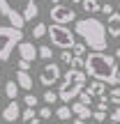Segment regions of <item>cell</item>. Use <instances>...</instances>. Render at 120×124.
<instances>
[{
	"instance_id": "6da1fadb",
	"label": "cell",
	"mask_w": 120,
	"mask_h": 124,
	"mask_svg": "<svg viewBox=\"0 0 120 124\" xmlns=\"http://www.w3.org/2000/svg\"><path fill=\"white\" fill-rule=\"evenodd\" d=\"M74 35L83 37V46L90 48L92 53H106L109 46V37H106V28L99 18H76L74 23Z\"/></svg>"
},
{
	"instance_id": "7a4b0ae2",
	"label": "cell",
	"mask_w": 120,
	"mask_h": 124,
	"mask_svg": "<svg viewBox=\"0 0 120 124\" xmlns=\"http://www.w3.org/2000/svg\"><path fill=\"white\" fill-rule=\"evenodd\" d=\"M0 14L9 21V25L23 32V25L39 16L37 0H0Z\"/></svg>"
},
{
	"instance_id": "3957f363",
	"label": "cell",
	"mask_w": 120,
	"mask_h": 124,
	"mask_svg": "<svg viewBox=\"0 0 120 124\" xmlns=\"http://www.w3.org/2000/svg\"><path fill=\"white\" fill-rule=\"evenodd\" d=\"M116 71H118V60L109 53H90L83 58V74L97 83L111 85V78Z\"/></svg>"
},
{
	"instance_id": "277c9868",
	"label": "cell",
	"mask_w": 120,
	"mask_h": 124,
	"mask_svg": "<svg viewBox=\"0 0 120 124\" xmlns=\"http://www.w3.org/2000/svg\"><path fill=\"white\" fill-rule=\"evenodd\" d=\"M60 80H62V83H60V90L55 94H58V101H62L67 106L69 101H74V99L83 92L85 83H88V76H85L81 69H67L65 74H62Z\"/></svg>"
},
{
	"instance_id": "5b68a950",
	"label": "cell",
	"mask_w": 120,
	"mask_h": 124,
	"mask_svg": "<svg viewBox=\"0 0 120 124\" xmlns=\"http://www.w3.org/2000/svg\"><path fill=\"white\" fill-rule=\"evenodd\" d=\"M23 41V32L12 25H0V62H7L12 58L14 48Z\"/></svg>"
},
{
	"instance_id": "8992f818",
	"label": "cell",
	"mask_w": 120,
	"mask_h": 124,
	"mask_svg": "<svg viewBox=\"0 0 120 124\" xmlns=\"http://www.w3.org/2000/svg\"><path fill=\"white\" fill-rule=\"evenodd\" d=\"M46 37L51 39V44L55 48H62V51H69L72 46L76 44V37L69 28H62V25H46Z\"/></svg>"
},
{
	"instance_id": "52a82bcc",
	"label": "cell",
	"mask_w": 120,
	"mask_h": 124,
	"mask_svg": "<svg viewBox=\"0 0 120 124\" xmlns=\"http://www.w3.org/2000/svg\"><path fill=\"white\" fill-rule=\"evenodd\" d=\"M49 16L53 18V25H62V28H67L69 23H76V18H79L76 12L72 7H67V5H53Z\"/></svg>"
},
{
	"instance_id": "ba28073f",
	"label": "cell",
	"mask_w": 120,
	"mask_h": 124,
	"mask_svg": "<svg viewBox=\"0 0 120 124\" xmlns=\"http://www.w3.org/2000/svg\"><path fill=\"white\" fill-rule=\"evenodd\" d=\"M60 78H62V71H60V67L55 64V62H49V64L42 69V74H39V83L44 85V87H51V85H55Z\"/></svg>"
},
{
	"instance_id": "9c48e42d",
	"label": "cell",
	"mask_w": 120,
	"mask_h": 124,
	"mask_svg": "<svg viewBox=\"0 0 120 124\" xmlns=\"http://www.w3.org/2000/svg\"><path fill=\"white\" fill-rule=\"evenodd\" d=\"M16 53H18V60H26V62H35L37 60V48L32 41H21L16 46Z\"/></svg>"
},
{
	"instance_id": "30bf717a",
	"label": "cell",
	"mask_w": 120,
	"mask_h": 124,
	"mask_svg": "<svg viewBox=\"0 0 120 124\" xmlns=\"http://www.w3.org/2000/svg\"><path fill=\"white\" fill-rule=\"evenodd\" d=\"M16 87L18 90H23V92H30L32 87H35V80H32V76H30V71H16Z\"/></svg>"
},
{
	"instance_id": "8fae6325",
	"label": "cell",
	"mask_w": 120,
	"mask_h": 124,
	"mask_svg": "<svg viewBox=\"0 0 120 124\" xmlns=\"http://www.w3.org/2000/svg\"><path fill=\"white\" fill-rule=\"evenodd\" d=\"M18 117H21V106H18V101H9L7 106H5V110H2V120L5 122H16Z\"/></svg>"
},
{
	"instance_id": "7c38bea8",
	"label": "cell",
	"mask_w": 120,
	"mask_h": 124,
	"mask_svg": "<svg viewBox=\"0 0 120 124\" xmlns=\"http://www.w3.org/2000/svg\"><path fill=\"white\" fill-rule=\"evenodd\" d=\"M104 28H106V37H120V14L113 12Z\"/></svg>"
},
{
	"instance_id": "4fadbf2b",
	"label": "cell",
	"mask_w": 120,
	"mask_h": 124,
	"mask_svg": "<svg viewBox=\"0 0 120 124\" xmlns=\"http://www.w3.org/2000/svg\"><path fill=\"white\" fill-rule=\"evenodd\" d=\"M72 115H76L79 117V120H83V122H88L90 117H92V110H90V108H85L83 103H79V101H72Z\"/></svg>"
},
{
	"instance_id": "5bb4252c",
	"label": "cell",
	"mask_w": 120,
	"mask_h": 124,
	"mask_svg": "<svg viewBox=\"0 0 120 124\" xmlns=\"http://www.w3.org/2000/svg\"><path fill=\"white\" fill-rule=\"evenodd\" d=\"M85 92H88L90 94V97H104V92H106V85H104V83H97V80H90V85H88V90H85Z\"/></svg>"
},
{
	"instance_id": "9a60e30c",
	"label": "cell",
	"mask_w": 120,
	"mask_h": 124,
	"mask_svg": "<svg viewBox=\"0 0 120 124\" xmlns=\"http://www.w3.org/2000/svg\"><path fill=\"white\" fill-rule=\"evenodd\" d=\"M53 113H55V117H58V120H62V122L72 120V110H69V106H65V103H62V106H58Z\"/></svg>"
},
{
	"instance_id": "2e32d148",
	"label": "cell",
	"mask_w": 120,
	"mask_h": 124,
	"mask_svg": "<svg viewBox=\"0 0 120 124\" xmlns=\"http://www.w3.org/2000/svg\"><path fill=\"white\" fill-rule=\"evenodd\" d=\"M5 94H7L12 101H16V94H18V87H16V83L14 80H7L5 83Z\"/></svg>"
},
{
	"instance_id": "e0dca14e",
	"label": "cell",
	"mask_w": 120,
	"mask_h": 124,
	"mask_svg": "<svg viewBox=\"0 0 120 124\" xmlns=\"http://www.w3.org/2000/svg\"><path fill=\"white\" fill-rule=\"evenodd\" d=\"M81 5H83V9H85V14H88V16L99 12V2H97V0H83Z\"/></svg>"
},
{
	"instance_id": "ac0fdd59",
	"label": "cell",
	"mask_w": 120,
	"mask_h": 124,
	"mask_svg": "<svg viewBox=\"0 0 120 124\" xmlns=\"http://www.w3.org/2000/svg\"><path fill=\"white\" fill-rule=\"evenodd\" d=\"M32 37H35V39H42V37H46V23H35V25H32Z\"/></svg>"
},
{
	"instance_id": "d6986e66",
	"label": "cell",
	"mask_w": 120,
	"mask_h": 124,
	"mask_svg": "<svg viewBox=\"0 0 120 124\" xmlns=\"http://www.w3.org/2000/svg\"><path fill=\"white\" fill-rule=\"evenodd\" d=\"M106 99H109V103H113V106H120V87H111L109 94H106Z\"/></svg>"
},
{
	"instance_id": "ffe728a7",
	"label": "cell",
	"mask_w": 120,
	"mask_h": 124,
	"mask_svg": "<svg viewBox=\"0 0 120 124\" xmlns=\"http://www.w3.org/2000/svg\"><path fill=\"white\" fill-rule=\"evenodd\" d=\"M37 58L51 60V58H53V48H51V46H39V48H37Z\"/></svg>"
},
{
	"instance_id": "44dd1931",
	"label": "cell",
	"mask_w": 120,
	"mask_h": 124,
	"mask_svg": "<svg viewBox=\"0 0 120 124\" xmlns=\"http://www.w3.org/2000/svg\"><path fill=\"white\" fill-rule=\"evenodd\" d=\"M35 117H37L35 108H23V110H21V120H23V122H32Z\"/></svg>"
},
{
	"instance_id": "7402d4cb",
	"label": "cell",
	"mask_w": 120,
	"mask_h": 124,
	"mask_svg": "<svg viewBox=\"0 0 120 124\" xmlns=\"http://www.w3.org/2000/svg\"><path fill=\"white\" fill-rule=\"evenodd\" d=\"M23 103H26V108H35L37 103H39V99H37V97H35L32 92H28L26 97H23Z\"/></svg>"
},
{
	"instance_id": "603a6c76",
	"label": "cell",
	"mask_w": 120,
	"mask_h": 124,
	"mask_svg": "<svg viewBox=\"0 0 120 124\" xmlns=\"http://www.w3.org/2000/svg\"><path fill=\"white\" fill-rule=\"evenodd\" d=\"M51 115H53V108L51 106H42L39 110H37V117H39V120H49Z\"/></svg>"
},
{
	"instance_id": "cb8c5ba5",
	"label": "cell",
	"mask_w": 120,
	"mask_h": 124,
	"mask_svg": "<svg viewBox=\"0 0 120 124\" xmlns=\"http://www.w3.org/2000/svg\"><path fill=\"white\" fill-rule=\"evenodd\" d=\"M79 103H83L85 108H90V106H92V97H90V94H88V92L83 90V92L79 94Z\"/></svg>"
},
{
	"instance_id": "d4e9b609",
	"label": "cell",
	"mask_w": 120,
	"mask_h": 124,
	"mask_svg": "<svg viewBox=\"0 0 120 124\" xmlns=\"http://www.w3.org/2000/svg\"><path fill=\"white\" fill-rule=\"evenodd\" d=\"M106 108H109V99H106V94H104V97H99V99H97V108H95V110L106 113Z\"/></svg>"
},
{
	"instance_id": "484cf974",
	"label": "cell",
	"mask_w": 120,
	"mask_h": 124,
	"mask_svg": "<svg viewBox=\"0 0 120 124\" xmlns=\"http://www.w3.org/2000/svg\"><path fill=\"white\" fill-rule=\"evenodd\" d=\"M44 103H46V106H51V103H58V94L51 92V90H49V92H44Z\"/></svg>"
},
{
	"instance_id": "4316f807",
	"label": "cell",
	"mask_w": 120,
	"mask_h": 124,
	"mask_svg": "<svg viewBox=\"0 0 120 124\" xmlns=\"http://www.w3.org/2000/svg\"><path fill=\"white\" fill-rule=\"evenodd\" d=\"M72 51H74V58H83L88 48H85L83 44H74V46H72Z\"/></svg>"
},
{
	"instance_id": "83f0119b",
	"label": "cell",
	"mask_w": 120,
	"mask_h": 124,
	"mask_svg": "<svg viewBox=\"0 0 120 124\" xmlns=\"http://www.w3.org/2000/svg\"><path fill=\"white\" fill-rule=\"evenodd\" d=\"M109 122H113V124H120V106H116L111 110V115H109Z\"/></svg>"
},
{
	"instance_id": "f1b7e54d",
	"label": "cell",
	"mask_w": 120,
	"mask_h": 124,
	"mask_svg": "<svg viewBox=\"0 0 120 124\" xmlns=\"http://www.w3.org/2000/svg\"><path fill=\"white\" fill-rule=\"evenodd\" d=\"M106 113H99V110H92V117H90V120H92L95 124H99V122H104V120H106Z\"/></svg>"
},
{
	"instance_id": "f546056e",
	"label": "cell",
	"mask_w": 120,
	"mask_h": 124,
	"mask_svg": "<svg viewBox=\"0 0 120 124\" xmlns=\"http://www.w3.org/2000/svg\"><path fill=\"white\" fill-rule=\"evenodd\" d=\"M69 69H81V71H83V58H72Z\"/></svg>"
},
{
	"instance_id": "4dcf8cb0",
	"label": "cell",
	"mask_w": 120,
	"mask_h": 124,
	"mask_svg": "<svg viewBox=\"0 0 120 124\" xmlns=\"http://www.w3.org/2000/svg\"><path fill=\"white\" fill-rule=\"evenodd\" d=\"M99 12H102V14H106V16H111V14H113V5H111V2L99 5Z\"/></svg>"
},
{
	"instance_id": "1f68e13d",
	"label": "cell",
	"mask_w": 120,
	"mask_h": 124,
	"mask_svg": "<svg viewBox=\"0 0 120 124\" xmlns=\"http://www.w3.org/2000/svg\"><path fill=\"white\" fill-rule=\"evenodd\" d=\"M72 58H74V55H72L69 51H62V53H60V62H65V64H69Z\"/></svg>"
},
{
	"instance_id": "d6a6232c",
	"label": "cell",
	"mask_w": 120,
	"mask_h": 124,
	"mask_svg": "<svg viewBox=\"0 0 120 124\" xmlns=\"http://www.w3.org/2000/svg\"><path fill=\"white\" fill-rule=\"evenodd\" d=\"M16 67H18V71H28V69H30V62H26V60H18V62H16Z\"/></svg>"
},
{
	"instance_id": "836d02e7",
	"label": "cell",
	"mask_w": 120,
	"mask_h": 124,
	"mask_svg": "<svg viewBox=\"0 0 120 124\" xmlns=\"http://www.w3.org/2000/svg\"><path fill=\"white\" fill-rule=\"evenodd\" d=\"M30 124H42V120H39V117H35V120H32Z\"/></svg>"
},
{
	"instance_id": "e575fe53",
	"label": "cell",
	"mask_w": 120,
	"mask_h": 124,
	"mask_svg": "<svg viewBox=\"0 0 120 124\" xmlns=\"http://www.w3.org/2000/svg\"><path fill=\"white\" fill-rule=\"evenodd\" d=\"M74 124H88V122H83V120H79V117H76V120H74Z\"/></svg>"
},
{
	"instance_id": "d590c367",
	"label": "cell",
	"mask_w": 120,
	"mask_h": 124,
	"mask_svg": "<svg viewBox=\"0 0 120 124\" xmlns=\"http://www.w3.org/2000/svg\"><path fill=\"white\" fill-rule=\"evenodd\" d=\"M113 58H116V60H118V58H120V48H118V51H116V53H113Z\"/></svg>"
},
{
	"instance_id": "8d00e7d4",
	"label": "cell",
	"mask_w": 120,
	"mask_h": 124,
	"mask_svg": "<svg viewBox=\"0 0 120 124\" xmlns=\"http://www.w3.org/2000/svg\"><path fill=\"white\" fill-rule=\"evenodd\" d=\"M51 2H53V5H62V0H51Z\"/></svg>"
},
{
	"instance_id": "74e56055",
	"label": "cell",
	"mask_w": 120,
	"mask_h": 124,
	"mask_svg": "<svg viewBox=\"0 0 120 124\" xmlns=\"http://www.w3.org/2000/svg\"><path fill=\"white\" fill-rule=\"evenodd\" d=\"M79 2H83V0H72V5H79Z\"/></svg>"
},
{
	"instance_id": "f35d334b",
	"label": "cell",
	"mask_w": 120,
	"mask_h": 124,
	"mask_svg": "<svg viewBox=\"0 0 120 124\" xmlns=\"http://www.w3.org/2000/svg\"><path fill=\"white\" fill-rule=\"evenodd\" d=\"M118 9H120V2H118ZM118 14H120V12H118Z\"/></svg>"
},
{
	"instance_id": "ab89813d",
	"label": "cell",
	"mask_w": 120,
	"mask_h": 124,
	"mask_svg": "<svg viewBox=\"0 0 120 124\" xmlns=\"http://www.w3.org/2000/svg\"><path fill=\"white\" fill-rule=\"evenodd\" d=\"M88 124H95V122H88Z\"/></svg>"
},
{
	"instance_id": "60d3db41",
	"label": "cell",
	"mask_w": 120,
	"mask_h": 124,
	"mask_svg": "<svg viewBox=\"0 0 120 124\" xmlns=\"http://www.w3.org/2000/svg\"><path fill=\"white\" fill-rule=\"evenodd\" d=\"M109 124H113V122H109Z\"/></svg>"
},
{
	"instance_id": "b9f144b4",
	"label": "cell",
	"mask_w": 120,
	"mask_h": 124,
	"mask_svg": "<svg viewBox=\"0 0 120 124\" xmlns=\"http://www.w3.org/2000/svg\"><path fill=\"white\" fill-rule=\"evenodd\" d=\"M118 39H120V37H118Z\"/></svg>"
}]
</instances>
